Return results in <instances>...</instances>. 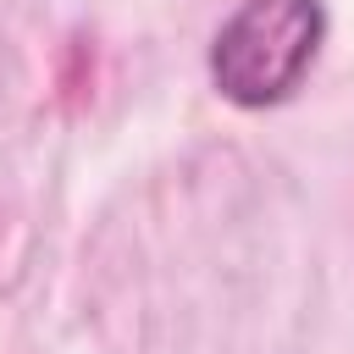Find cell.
I'll return each instance as SVG.
<instances>
[{
	"label": "cell",
	"mask_w": 354,
	"mask_h": 354,
	"mask_svg": "<svg viewBox=\"0 0 354 354\" xmlns=\"http://www.w3.org/2000/svg\"><path fill=\"white\" fill-rule=\"evenodd\" d=\"M321 39V0H243L210 44V83L243 111L282 105L315 66Z\"/></svg>",
	"instance_id": "cell-1"
}]
</instances>
